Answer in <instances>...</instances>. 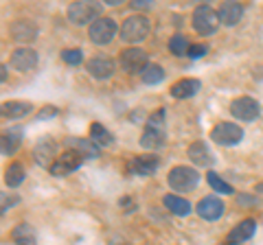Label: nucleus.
Masks as SVG:
<instances>
[{
  "label": "nucleus",
  "instance_id": "6",
  "mask_svg": "<svg viewBox=\"0 0 263 245\" xmlns=\"http://www.w3.org/2000/svg\"><path fill=\"white\" fill-rule=\"evenodd\" d=\"M81 162H84V156H81L77 149H72V147H66V151L57 153L55 162L51 165V173H53L55 177L70 175L72 171H77V169L81 167Z\"/></svg>",
  "mask_w": 263,
  "mask_h": 245
},
{
  "label": "nucleus",
  "instance_id": "24",
  "mask_svg": "<svg viewBox=\"0 0 263 245\" xmlns=\"http://www.w3.org/2000/svg\"><path fill=\"white\" fill-rule=\"evenodd\" d=\"M20 129H9V132L3 134V140H0V149H3V156H11L15 153V149L20 147L22 138H20Z\"/></svg>",
  "mask_w": 263,
  "mask_h": 245
},
{
  "label": "nucleus",
  "instance_id": "9",
  "mask_svg": "<svg viewBox=\"0 0 263 245\" xmlns=\"http://www.w3.org/2000/svg\"><path fill=\"white\" fill-rule=\"evenodd\" d=\"M230 114H233L237 120L250 122L261 114V105L257 99H252V96H239V99H235L230 103Z\"/></svg>",
  "mask_w": 263,
  "mask_h": 245
},
{
  "label": "nucleus",
  "instance_id": "33",
  "mask_svg": "<svg viewBox=\"0 0 263 245\" xmlns=\"http://www.w3.org/2000/svg\"><path fill=\"white\" fill-rule=\"evenodd\" d=\"M147 125H149V127H162L164 125V110L154 112L149 116V120H147Z\"/></svg>",
  "mask_w": 263,
  "mask_h": 245
},
{
  "label": "nucleus",
  "instance_id": "13",
  "mask_svg": "<svg viewBox=\"0 0 263 245\" xmlns=\"http://www.w3.org/2000/svg\"><path fill=\"white\" fill-rule=\"evenodd\" d=\"M219 20L221 24H226V27H235V24H239L241 18H243V5L237 3V0H224V3L219 5Z\"/></svg>",
  "mask_w": 263,
  "mask_h": 245
},
{
  "label": "nucleus",
  "instance_id": "5",
  "mask_svg": "<svg viewBox=\"0 0 263 245\" xmlns=\"http://www.w3.org/2000/svg\"><path fill=\"white\" fill-rule=\"evenodd\" d=\"M219 22H221L219 20V13L215 9H211L209 5H200L193 11V18H191L193 29L200 35H213L219 29Z\"/></svg>",
  "mask_w": 263,
  "mask_h": 245
},
{
  "label": "nucleus",
  "instance_id": "32",
  "mask_svg": "<svg viewBox=\"0 0 263 245\" xmlns=\"http://www.w3.org/2000/svg\"><path fill=\"white\" fill-rule=\"evenodd\" d=\"M209 53V48L206 46H204V44H191V46H189V57H191V59H200V57H204V55H206Z\"/></svg>",
  "mask_w": 263,
  "mask_h": 245
},
{
  "label": "nucleus",
  "instance_id": "39",
  "mask_svg": "<svg viewBox=\"0 0 263 245\" xmlns=\"http://www.w3.org/2000/svg\"><path fill=\"white\" fill-rule=\"evenodd\" d=\"M193 3H211V0H193Z\"/></svg>",
  "mask_w": 263,
  "mask_h": 245
},
{
  "label": "nucleus",
  "instance_id": "35",
  "mask_svg": "<svg viewBox=\"0 0 263 245\" xmlns=\"http://www.w3.org/2000/svg\"><path fill=\"white\" fill-rule=\"evenodd\" d=\"M154 5V0H132V9H149V7Z\"/></svg>",
  "mask_w": 263,
  "mask_h": 245
},
{
  "label": "nucleus",
  "instance_id": "2",
  "mask_svg": "<svg viewBox=\"0 0 263 245\" xmlns=\"http://www.w3.org/2000/svg\"><path fill=\"white\" fill-rule=\"evenodd\" d=\"M152 31V22L149 18L145 15H129V18L121 24V39L127 44H136V42H143V39L149 35Z\"/></svg>",
  "mask_w": 263,
  "mask_h": 245
},
{
  "label": "nucleus",
  "instance_id": "23",
  "mask_svg": "<svg viewBox=\"0 0 263 245\" xmlns=\"http://www.w3.org/2000/svg\"><path fill=\"white\" fill-rule=\"evenodd\" d=\"M33 105L27 101H5L3 103V116L5 118H22L31 114Z\"/></svg>",
  "mask_w": 263,
  "mask_h": 245
},
{
  "label": "nucleus",
  "instance_id": "3",
  "mask_svg": "<svg viewBox=\"0 0 263 245\" xmlns=\"http://www.w3.org/2000/svg\"><path fill=\"white\" fill-rule=\"evenodd\" d=\"M119 31H121L119 24L114 22L112 18H108V15H99V18L90 24L88 37H90V42H92V44L103 46V44H110Z\"/></svg>",
  "mask_w": 263,
  "mask_h": 245
},
{
  "label": "nucleus",
  "instance_id": "22",
  "mask_svg": "<svg viewBox=\"0 0 263 245\" xmlns=\"http://www.w3.org/2000/svg\"><path fill=\"white\" fill-rule=\"evenodd\" d=\"M189 160H191L193 165H197V167H209L213 158H211L209 147L204 145L202 140H197V142H193L191 147H189Z\"/></svg>",
  "mask_w": 263,
  "mask_h": 245
},
{
  "label": "nucleus",
  "instance_id": "1",
  "mask_svg": "<svg viewBox=\"0 0 263 245\" xmlns=\"http://www.w3.org/2000/svg\"><path fill=\"white\" fill-rule=\"evenodd\" d=\"M101 11H103V7L97 0H75V3L68 5L66 15H68V20L72 24L84 27V24H92L101 15Z\"/></svg>",
  "mask_w": 263,
  "mask_h": 245
},
{
  "label": "nucleus",
  "instance_id": "34",
  "mask_svg": "<svg viewBox=\"0 0 263 245\" xmlns=\"http://www.w3.org/2000/svg\"><path fill=\"white\" fill-rule=\"evenodd\" d=\"M57 108H51V105H48V108H44V110H40L37 112V120H46V118H51V116H57Z\"/></svg>",
  "mask_w": 263,
  "mask_h": 245
},
{
  "label": "nucleus",
  "instance_id": "15",
  "mask_svg": "<svg viewBox=\"0 0 263 245\" xmlns=\"http://www.w3.org/2000/svg\"><path fill=\"white\" fill-rule=\"evenodd\" d=\"M33 158H35V162L40 167L44 169H51V165L55 162L57 158V147L53 140H48V138H44L42 142H37V147L33 149Z\"/></svg>",
  "mask_w": 263,
  "mask_h": 245
},
{
  "label": "nucleus",
  "instance_id": "17",
  "mask_svg": "<svg viewBox=\"0 0 263 245\" xmlns=\"http://www.w3.org/2000/svg\"><path fill=\"white\" fill-rule=\"evenodd\" d=\"M158 165H160L158 156H152V153H147V156H136L134 160L129 162V173H136V175H152V173H156Z\"/></svg>",
  "mask_w": 263,
  "mask_h": 245
},
{
  "label": "nucleus",
  "instance_id": "38",
  "mask_svg": "<svg viewBox=\"0 0 263 245\" xmlns=\"http://www.w3.org/2000/svg\"><path fill=\"white\" fill-rule=\"evenodd\" d=\"M257 191H259V193H263V184H259V186H257Z\"/></svg>",
  "mask_w": 263,
  "mask_h": 245
},
{
  "label": "nucleus",
  "instance_id": "36",
  "mask_svg": "<svg viewBox=\"0 0 263 245\" xmlns=\"http://www.w3.org/2000/svg\"><path fill=\"white\" fill-rule=\"evenodd\" d=\"M101 3L110 5V7H119V5H123V3H125V0H101Z\"/></svg>",
  "mask_w": 263,
  "mask_h": 245
},
{
  "label": "nucleus",
  "instance_id": "11",
  "mask_svg": "<svg viewBox=\"0 0 263 245\" xmlns=\"http://www.w3.org/2000/svg\"><path fill=\"white\" fill-rule=\"evenodd\" d=\"M11 66L20 72H29L37 66V53L29 46H20L15 48L13 55H11Z\"/></svg>",
  "mask_w": 263,
  "mask_h": 245
},
{
  "label": "nucleus",
  "instance_id": "21",
  "mask_svg": "<svg viewBox=\"0 0 263 245\" xmlns=\"http://www.w3.org/2000/svg\"><path fill=\"white\" fill-rule=\"evenodd\" d=\"M162 203H164V208L176 217H186L189 212H191V203H189L184 197H180V195H164Z\"/></svg>",
  "mask_w": 263,
  "mask_h": 245
},
{
  "label": "nucleus",
  "instance_id": "16",
  "mask_svg": "<svg viewBox=\"0 0 263 245\" xmlns=\"http://www.w3.org/2000/svg\"><path fill=\"white\" fill-rule=\"evenodd\" d=\"M254 232H257V221H254V219H243L239 226H235L233 230L228 232L226 243H246L252 239Z\"/></svg>",
  "mask_w": 263,
  "mask_h": 245
},
{
  "label": "nucleus",
  "instance_id": "30",
  "mask_svg": "<svg viewBox=\"0 0 263 245\" xmlns=\"http://www.w3.org/2000/svg\"><path fill=\"white\" fill-rule=\"evenodd\" d=\"M11 236H13L15 243H35V234L31 232V228L27 223H22V226L15 228Z\"/></svg>",
  "mask_w": 263,
  "mask_h": 245
},
{
  "label": "nucleus",
  "instance_id": "29",
  "mask_svg": "<svg viewBox=\"0 0 263 245\" xmlns=\"http://www.w3.org/2000/svg\"><path fill=\"white\" fill-rule=\"evenodd\" d=\"M209 184H211V189L213 191H217V193H221V195H233V186H230L228 182H224V179H221L217 173H209Z\"/></svg>",
  "mask_w": 263,
  "mask_h": 245
},
{
  "label": "nucleus",
  "instance_id": "18",
  "mask_svg": "<svg viewBox=\"0 0 263 245\" xmlns=\"http://www.w3.org/2000/svg\"><path fill=\"white\" fill-rule=\"evenodd\" d=\"M64 147H72V149H77L84 158H99L101 153H99V147L92 138H66L64 140Z\"/></svg>",
  "mask_w": 263,
  "mask_h": 245
},
{
  "label": "nucleus",
  "instance_id": "26",
  "mask_svg": "<svg viewBox=\"0 0 263 245\" xmlns=\"http://www.w3.org/2000/svg\"><path fill=\"white\" fill-rule=\"evenodd\" d=\"M141 79H143V84H147V86H156V84H160V81L164 79V70L158 66V64H147L145 70L141 72Z\"/></svg>",
  "mask_w": 263,
  "mask_h": 245
},
{
  "label": "nucleus",
  "instance_id": "10",
  "mask_svg": "<svg viewBox=\"0 0 263 245\" xmlns=\"http://www.w3.org/2000/svg\"><path fill=\"white\" fill-rule=\"evenodd\" d=\"M86 70L95 79H108L114 75V59L108 55H95L86 62Z\"/></svg>",
  "mask_w": 263,
  "mask_h": 245
},
{
  "label": "nucleus",
  "instance_id": "14",
  "mask_svg": "<svg viewBox=\"0 0 263 245\" xmlns=\"http://www.w3.org/2000/svg\"><path fill=\"white\" fill-rule=\"evenodd\" d=\"M9 33H11V39H15V42L20 44H29L33 42V39L37 37V27L29 20H18L13 22L9 27Z\"/></svg>",
  "mask_w": 263,
  "mask_h": 245
},
{
  "label": "nucleus",
  "instance_id": "37",
  "mask_svg": "<svg viewBox=\"0 0 263 245\" xmlns=\"http://www.w3.org/2000/svg\"><path fill=\"white\" fill-rule=\"evenodd\" d=\"M7 81V66H3V84Z\"/></svg>",
  "mask_w": 263,
  "mask_h": 245
},
{
  "label": "nucleus",
  "instance_id": "8",
  "mask_svg": "<svg viewBox=\"0 0 263 245\" xmlns=\"http://www.w3.org/2000/svg\"><path fill=\"white\" fill-rule=\"evenodd\" d=\"M121 68L127 72V75H138V72H143L145 66L149 64V57H147V53L143 51V48H136V46H129L125 48V51L121 53Z\"/></svg>",
  "mask_w": 263,
  "mask_h": 245
},
{
  "label": "nucleus",
  "instance_id": "27",
  "mask_svg": "<svg viewBox=\"0 0 263 245\" xmlns=\"http://www.w3.org/2000/svg\"><path fill=\"white\" fill-rule=\"evenodd\" d=\"M90 138H92L97 145H101V147H108L114 140V136L101 125V122H92V125H90Z\"/></svg>",
  "mask_w": 263,
  "mask_h": 245
},
{
  "label": "nucleus",
  "instance_id": "25",
  "mask_svg": "<svg viewBox=\"0 0 263 245\" xmlns=\"http://www.w3.org/2000/svg\"><path fill=\"white\" fill-rule=\"evenodd\" d=\"M24 175H27L24 173V167L20 165V162H13V165H9L5 171V182H7L9 189H15V186H20L24 182Z\"/></svg>",
  "mask_w": 263,
  "mask_h": 245
},
{
  "label": "nucleus",
  "instance_id": "19",
  "mask_svg": "<svg viewBox=\"0 0 263 245\" xmlns=\"http://www.w3.org/2000/svg\"><path fill=\"white\" fill-rule=\"evenodd\" d=\"M200 86H202L200 79H193V77L180 79V81H176V84L171 86V96H176V99H189V96L197 94Z\"/></svg>",
  "mask_w": 263,
  "mask_h": 245
},
{
  "label": "nucleus",
  "instance_id": "12",
  "mask_svg": "<svg viewBox=\"0 0 263 245\" xmlns=\"http://www.w3.org/2000/svg\"><path fill=\"white\" fill-rule=\"evenodd\" d=\"M224 201H221L219 197H215V195H211V197H204L200 199V203H197V215H200L202 219H206V221H215V219H219L221 215H224Z\"/></svg>",
  "mask_w": 263,
  "mask_h": 245
},
{
  "label": "nucleus",
  "instance_id": "7",
  "mask_svg": "<svg viewBox=\"0 0 263 245\" xmlns=\"http://www.w3.org/2000/svg\"><path fill=\"white\" fill-rule=\"evenodd\" d=\"M211 138L221 147H233V145L241 142L243 129L237 125V122H217V125L211 129Z\"/></svg>",
  "mask_w": 263,
  "mask_h": 245
},
{
  "label": "nucleus",
  "instance_id": "31",
  "mask_svg": "<svg viewBox=\"0 0 263 245\" xmlns=\"http://www.w3.org/2000/svg\"><path fill=\"white\" fill-rule=\"evenodd\" d=\"M62 59L66 64H70V66H79L81 59H84V53H81L79 48H68V51L62 53Z\"/></svg>",
  "mask_w": 263,
  "mask_h": 245
},
{
  "label": "nucleus",
  "instance_id": "20",
  "mask_svg": "<svg viewBox=\"0 0 263 245\" xmlns=\"http://www.w3.org/2000/svg\"><path fill=\"white\" fill-rule=\"evenodd\" d=\"M164 145V129L162 127H149L147 125V129L143 132L141 136V147L143 149H160V147Z\"/></svg>",
  "mask_w": 263,
  "mask_h": 245
},
{
  "label": "nucleus",
  "instance_id": "28",
  "mask_svg": "<svg viewBox=\"0 0 263 245\" xmlns=\"http://www.w3.org/2000/svg\"><path fill=\"white\" fill-rule=\"evenodd\" d=\"M189 44L186 42V37L184 35H180V33H176V35H171V39H169V51L174 53L176 57H182V55H186L189 53Z\"/></svg>",
  "mask_w": 263,
  "mask_h": 245
},
{
  "label": "nucleus",
  "instance_id": "4",
  "mask_svg": "<svg viewBox=\"0 0 263 245\" xmlns=\"http://www.w3.org/2000/svg\"><path fill=\"white\" fill-rule=\"evenodd\" d=\"M200 184V173L191 167H174L169 171V186L178 193H191Z\"/></svg>",
  "mask_w": 263,
  "mask_h": 245
}]
</instances>
